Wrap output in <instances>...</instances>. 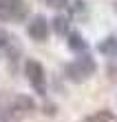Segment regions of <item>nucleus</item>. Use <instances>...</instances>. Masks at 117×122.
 <instances>
[{"mask_svg": "<svg viewBox=\"0 0 117 122\" xmlns=\"http://www.w3.org/2000/svg\"><path fill=\"white\" fill-rule=\"evenodd\" d=\"M33 100L29 96H22V93H16V96H11V93H2L0 96V116L9 118V120H22L27 118L29 113L33 111Z\"/></svg>", "mask_w": 117, "mask_h": 122, "instance_id": "nucleus-1", "label": "nucleus"}, {"mask_svg": "<svg viewBox=\"0 0 117 122\" xmlns=\"http://www.w3.org/2000/svg\"><path fill=\"white\" fill-rule=\"evenodd\" d=\"M95 69L97 67H95V62L89 56H82V58H77L75 62H69L66 67H64V76H66L71 82H86L95 73Z\"/></svg>", "mask_w": 117, "mask_h": 122, "instance_id": "nucleus-2", "label": "nucleus"}, {"mask_svg": "<svg viewBox=\"0 0 117 122\" xmlns=\"http://www.w3.org/2000/svg\"><path fill=\"white\" fill-rule=\"evenodd\" d=\"M27 16H29V5L24 0H0V20L22 22Z\"/></svg>", "mask_w": 117, "mask_h": 122, "instance_id": "nucleus-3", "label": "nucleus"}, {"mask_svg": "<svg viewBox=\"0 0 117 122\" xmlns=\"http://www.w3.org/2000/svg\"><path fill=\"white\" fill-rule=\"evenodd\" d=\"M24 73H27L29 82L33 84L35 91H38V93H44L47 76H44V67H42L38 60H27V64H24Z\"/></svg>", "mask_w": 117, "mask_h": 122, "instance_id": "nucleus-4", "label": "nucleus"}, {"mask_svg": "<svg viewBox=\"0 0 117 122\" xmlns=\"http://www.w3.org/2000/svg\"><path fill=\"white\" fill-rule=\"evenodd\" d=\"M27 33L31 36L35 42L49 40V22H47V18L44 16H35L31 22H29V27H27Z\"/></svg>", "mask_w": 117, "mask_h": 122, "instance_id": "nucleus-5", "label": "nucleus"}, {"mask_svg": "<svg viewBox=\"0 0 117 122\" xmlns=\"http://www.w3.org/2000/svg\"><path fill=\"white\" fill-rule=\"evenodd\" d=\"M99 51L108 56V58H115L117 56V36H108V38L99 45Z\"/></svg>", "mask_w": 117, "mask_h": 122, "instance_id": "nucleus-6", "label": "nucleus"}, {"mask_svg": "<svg viewBox=\"0 0 117 122\" xmlns=\"http://www.w3.org/2000/svg\"><path fill=\"white\" fill-rule=\"evenodd\" d=\"M69 47L73 49V51H86V49H89L86 40H84L77 31H71V33H69Z\"/></svg>", "mask_w": 117, "mask_h": 122, "instance_id": "nucleus-7", "label": "nucleus"}, {"mask_svg": "<svg viewBox=\"0 0 117 122\" xmlns=\"http://www.w3.org/2000/svg\"><path fill=\"white\" fill-rule=\"evenodd\" d=\"M53 29H55L57 36L69 33V18H66V16H55V18H53Z\"/></svg>", "mask_w": 117, "mask_h": 122, "instance_id": "nucleus-8", "label": "nucleus"}, {"mask_svg": "<svg viewBox=\"0 0 117 122\" xmlns=\"http://www.w3.org/2000/svg\"><path fill=\"white\" fill-rule=\"evenodd\" d=\"M111 120H113V116L108 111H99V113H95V116L86 118L84 122H111Z\"/></svg>", "mask_w": 117, "mask_h": 122, "instance_id": "nucleus-9", "label": "nucleus"}, {"mask_svg": "<svg viewBox=\"0 0 117 122\" xmlns=\"http://www.w3.org/2000/svg\"><path fill=\"white\" fill-rule=\"evenodd\" d=\"M11 36L9 33H7L5 29H2V27H0V53H2V51H7V49H9V45H11Z\"/></svg>", "mask_w": 117, "mask_h": 122, "instance_id": "nucleus-10", "label": "nucleus"}, {"mask_svg": "<svg viewBox=\"0 0 117 122\" xmlns=\"http://www.w3.org/2000/svg\"><path fill=\"white\" fill-rule=\"evenodd\" d=\"M66 2L69 0H47L44 5H49L51 9H62V7H66Z\"/></svg>", "mask_w": 117, "mask_h": 122, "instance_id": "nucleus-11", "label": "nucleus"}, {"mask_svg": "<svg viewBox=\"0 0 117 122\" xmlns=\"http://www.w3.org/2000/svg\"><path fill=\"white\" fill-rule=\"evenodd\" d=\"M42 2H47V0H42Z\"/></svg>", "mask_w": 117, "mask_h": 122, "instance_id": "nucleus-12", "label": "nucleus"}]
</instances>
